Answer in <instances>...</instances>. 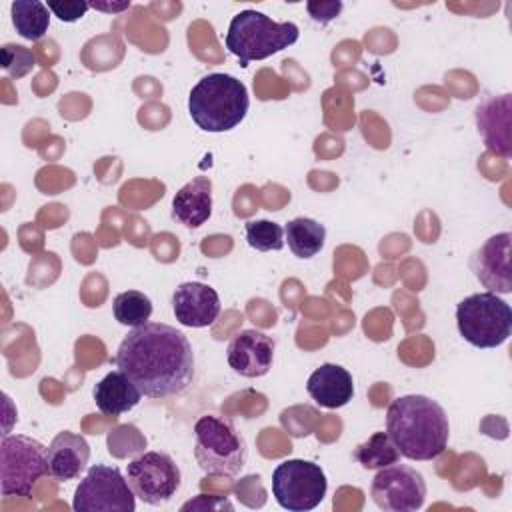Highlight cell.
<instances>
[{"label": "cell", "instance_id": "1", "mask_svg": "<svg viewBox=\"0 0 512 512\" xmlns=\"http://www.w3.org/2000/svg\"><path fill=\"white\" fill-rule=\"evenodd\" d=\"M114 364L148 398H170L184 392L194 378V350L174 326L146 322L120 342Z\"/></svg>", "mask_w": 512, "mask_h": 512}, {"label": "cell", "instance_id": "2", "mask_svg": "<svg viewBox=\"0 0 512 512\" xmlns=\"http://www.w3.org/2000/svg\"><path fill=\"white\" fill-rule=\"evenodd\" d=\"M386 434L400 456L424 462L446 450L450 422L436 400L424 394H406L388 406Z\"/></svg>", "mask_w": 512, "mask_h": 512}, {"label": "cell", "instance_id": "3", "mask_svg": "<svg viewBox=\"0 0 512 512\" xmlns=\"http://www.w3.org/2000/svg\"><path fill=\"white\" fill-rule=\"evenodd\" d=\"M250 106L246 86L224 72L200 78L188 96V112L204 132H228L236 128Z\"/></svg>", "mask_w": 512, "mask_h": 512}, {"label": "cell", "instance_id": "4", "mask_svg": "<svg viewBox=\"0 0 512 512\" xmlns=\"http://www.w3.org/2000/svg\"><path fill=\"white\" fill-rule=\"evenodd\" d=\"M300 36L294 22H274L258 10H242L232 16L226 32V48L246 66L250 60H264L292 46Z\"/></svg>", "mask_w": 512, "mask_h": 512}, {"label": "cell", "instance_id": "5", "mask_svg": "<svg viewBox=\"0 0 512 512\" xmlns=\"http://www.w3.org/2000/svg\"><path fill=\"white\" fill-rule=\"evenodd\" d=\"M194 458L204 474L232 478L246 464V440L228 418L204 414L194 424Z\"/></svg>", "mask_w": 512, "mask_h": 512}, {"label": "cell", "instance_id": "6", "mask_svg": "<svg viewBox=\"0 0 512 512\" xmlns=\"http://www.w3.org/2000/svg\"><path fill=\"white\" fill-rule=\"evenodd\" d=\"M460 336L476 348H496L512 334V308L494 292L470 294L456 306Z\"/></svg>", "mask_w": 512, "mask_h": 512}, {"label": "cell", "instance_id": "7", "mask_svg": "<svg viewBox=\"0 0 512 512\" xmlns=\"http://www.w3.org/2000/svg\"><path fill=\"white\" fill-rule=\"evenodd\" d=\"M48 474V448L24 434H2L0 492L2 496H30L32 486Z\"/></svg>", "mask_w": 512, "mask_h": 512}, {"label": "cell", "instance_id": "8", "mask_svg": "<svg viewBox=\"0 0 512 512\" xmlns=\"http://www.w3.org/2000/svg\"><path fill=\"white\" fill-rule=\"evenodd\" d=\"M326 488L324 470L308 460H284L272 472V494L290 512L314 510L324 500Z\"/></svg>", "mask_w": 512, "mask_h": 512}, {"label": "cell", "instance_id": "9", "mask_svg": "<svg viewBox=\"0 0 512 512\" xmlns=\"http://www.w3.org/2000/svg\"><path fill=\"white\" fill-rule=\"evenodd\" d=\"M72 508L76 512H134L136 494L116 466L94 464L80 480Z\"/></svg>", "mask_w": 512, "mask_h": 512}, {"label": "cell", "instance_id": "10", "mask_svg": "<svg viewBox=\"0 0 512 512\" xmlns=\"http://www.w3.org/2000/svg\"><path fill=\"white\" fill-rule=\"evenodd\" d=\"M126 480L144 504L160 506L168 502L180 488V468L164 452H144L126 466Z\"/></svg>", "mask_w": 512, "mask_h": 512}, {"label": "cell", "instance_id": "11", "mask_svg": "<svg viewBox=\"0 0 512 512\" xmlns=\"http://www.w3.org/2000/svg\"><path fill=\"white\" fill-rule=\"evenodd\" d=\"M370 496L386 512H414L424 506L426 482L416 468L394 462L376 472Z\"/></svg>", "mask_w": 512, "mask_h": 512}, {"label": "cell", "instance_id": "12", "mask_svg": "<svg viewBox=\"0 0 512 512\" xmlns=\"http://www.w3.org/2000/svg\"><path fill=\"white\" fill-rule=\"evenodd\" d=\"M510 246L512 234L500 232L490 236L470 256V268L476 280L494 294L512 292V270H510Z\"/></svg>", "mask_w": 512, "mask_h": 512}, {"label": "cell", "instance_id": "13", "mask_svg": "<svg viewBox=\"0 0 512 512\" xmlns=\"http://www.w3.org/2000/svg\"><path fill=\"white\" fill-rule=\"evenodd\" d=\"M276 342L262 330H240L228 344V366L244 378H260L268 374L274 360Z\"/></svg>", "mask_w": 512, "mask_h": 512}, {"label": "cell", "instance_id": "14", "mask_svg": "<svg viewBox=\"0 0 512 512\" xmlns=\"http://www.w3.org/2000/svg\"><path fill=\"white\" fill-rule=\"evenodd\" d=\"M172 312L186 328L210 326L220 314V296L202 282H182L172 294Z\"/></svg>", "mask_w": 512, "mask_h": 512}, {"label": "cell", "instance_id": "15", "mask_svg": "<svg viewBox=\"0 0 512 512\" xmlns=\"http://www.w3.org/2000/svg\"><path fill=\"white\" fill-rule=\"evenodd\" d=\"M90 460V446L84 436L58 432L48 444V476L58 482L78 478Z\"/></svg>", "mask_w": 512, "mask_h": 512}, {"label": "cell", "instance_id": "16", "mask_svg": "<svg viewBox=\"0 0 512 512\" xmlns=\"http://www.w3.org/2000/svg\"><path fill=\"white\" fill-rule=\"evenodd\" d=\"M306 390L322 408H342L354 396L352 374L340 364L326 362L308 376Z\"/></svg>", "mask_w": 512, "mask_h": 512}, {"label": "cell", "instance_id": "17", "mask_svg": "<svg viewBox=\"0 0 512 512\" xmlns=\"http://www.w3.org/2000/svg\"><path fill=\"white\" fill-rule=\"evenodd\" d=\"M476 124L490 152L510 156V94L484 100L476 108Z\"/></svg>", "mask_w": 512, "mask_h": 512}, {"label": "cell", "instance_id": "18", "mask_svg": "<svg viewBox=\"0 0 512 512\" xmlns=\"http://www.w3.org/2000/svg\"><path fill=\"white\" fill-rule=\"evenodd\" d=\"M212 214V180L196 176L186 182L172 198V218L186 226L198 228Z\"/></svg>", "mask_w": 512, "mask_h": 512}, {"label": "cell", "instance_id": "19", "mask_svg": "<svg viewBox=\"0 0 512 512\" xmlns=\"http://www.w3.org/2000/svg\"><path fill=\"white\" fill-rule=\"evenodd\" d=\"M92 396L102 414L120 416L138 406L144 394L122 370H114L94 386Z\"/></svg>", "mask_w": 512, "mask_h": 512}, {"label": "cell", "instance_id": "20", "mask_svg": "<svg viewBox=\"0 0 512 512\" xmlns=\"http://www.w3.org/2000/svg\"><path fill=\"white\" fill-rule=\"evenodd\" d=\"M288 248L298 258H312L324 248L326 228L314 218H294L284 226Z\"/></svg>", "mask_w": 512, "mask_h": 512}, {"label": "cell", "instance_id": "21", "mask_svg": "<svg viewBox=\"0 0 512 512\" xmlns=\"http://www.w3.org/2000/svg\"><path fill=\"white\" fill-rule=\"evenodd\" d=\"M12 24L24 40L36 42L40 40L50 26V10L40 0H14L10 4Z\"/></svg>", "mask_w": 512, "mask_h": 512}, {"label": "cell", "instance_id": "22", "mask_svg": "<svg viewBox=\"0 0 512 512\" xmlns=\"http://www.w3.org/2000/svg\"><path fill=\"white\" fill-rule=\"evenodd\" d=\"M352 456L366 470H380L400 460V452L396 450L386 432H374L368 440L354 448Z\"/></svg>", "mask_w": 512, "mask_h": 512}, {"label": "cell", "instance_id": "23", "mask_svg": "<svg viewBox=\"0 0 512 512\" xmlns=\"http://www.w3.org/2000/svg\"><path fill=\"white\" fill-rule=\"evenodd\" d=\"M114 318L130 328L142 326L152 316V300L140 290H126L116 294L112 302Z\"/></svg>", "mask_w": 512, "mask_h": 512}, {"label": "cell", "instance_id": "24", "mask_svg": "<svg viewBox=\"0 0 512 512\" xmlns=\"http://www.w3.org/2000/svg\"><path fill=\"white\" fill-rule=\"evenodd\" d=\"M246 242L258 252L282 250L284 246V228L270 220H248L244 224Z\"/></svg>", "mask_w": 512, "mask_h": 512}, {"label": "cell", "instance_id": "25", "mask_svg": "<svg viewBox=\"0 0 512 512\" xmlns=\"http://www.w3.org/2000/svg\"><path fill=\"white\" fill-rule=\"evenodd\" d=\"M0 66L12 76L22 78L34 68V54L30 48L20 44H4L0 48Z\"/></svg>", "mask_w": 512, "mask_h": 512}, {"label": "cell", "instance_id": "26", "mask_svg": "<svg viewBox=\"0 0 512 512\" xmlns=\"http://www.w3.org/2000/svg\"><path fill=\"white\" fill-rule=\"evenodd\" d=\"M46 6L62 22H76L90 10L88 2L78 0H48Z\"/></svg>", "mask_w": 512, "mask_h": 512}, {"label": "cell", "instance_id": "27", "mask_svg": "<svg viewBox=\"0 0 512 512\" xmlns=\"http://www.w3.org/2000/svg\"><path fill=\"white\" fill-rule=\"evenodd\" d=\"M306 8L316 22L324 24L338 16V12L342 10V2H308Z\"/></svg>", "mask_w": 512, "mask_h": 512}, {"label": "cell", "instance_id": "28", "mask_svg": "<svg viewBox=\"0 0 512 512\" xmlns=\"http://www.w3.org/2000/svg\"><path fill=\"white\" fill-rule=\"evenodd\" d=\"M128 6H130V2H120V4H96V2H90V8L106 10V12H118V10H124Z\"/></svg>", "mask_w": 512, "mask_h": 512}]
</instances>
